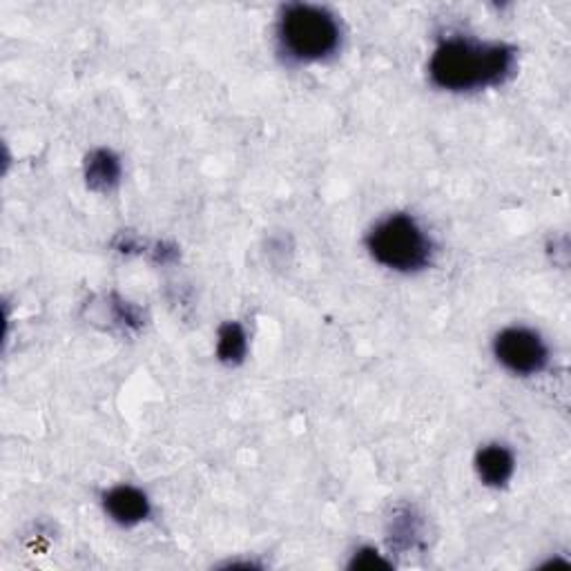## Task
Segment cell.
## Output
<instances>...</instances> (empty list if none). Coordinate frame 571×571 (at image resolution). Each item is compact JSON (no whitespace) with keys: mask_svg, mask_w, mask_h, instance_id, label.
Here are the masks:
<instances>
[{"mask_svg":"<svg viewBox=\"0 0 571 571\" xmlns=\"http://www.w3.org/2000/svg\"><path fill=\"white\" fill-rule=\"evenodd\" d=\"M516 52L503 43H480L466 36L442 41L429 63L433 84L449 92L492 88L514 72Z\"/></svg>","mask_w":571,"mask_h":571,"instance_id":"6da1fadb","label":"cell"},{"mask_svg":"<svg viewBox=\"0 0 571 571\" xmlns=\"http://www.w3.org/2000/svg\"><path fill=\"white\" fill-rule=\"evenodd\" d=\"M371 257L391 271L416 273L431 262V239L411 215H388L366 237Z\"/></svg>","mask_w":571,"mask_h":571,"instance_id":"7a4b0ae2","label":"cell"},{"mask_svg":"<svg viewBox=\"0 0 571 571\" xmlns=\"http://www.w3.org/2000/svg\"><path fill=\"white\" fill-rule=\"evenodd\" d=\"M279 41L297 61H323L338 52L342 34L336 17L317 6H288L279 19Z\"/></svg>","mask_w":571,"mask_h":571,"instance_id":"3957f363","label":"cell"},{"mask_svg":"<svg viewBox=\"0 0 571 571\" xmlns=\"http://www.w3.org/2000/svg\"><path fill=\"white\" fill-rule=\"evenodd\" d=\"M496 360L514 375H536L549 364V349L545 340L525 326H512L494 340Z\"/></svg>","mask_w":571,"mask_h":571,"instance_id":"277c9868","label":"cell"},{"mask_svg":"<svg viewBox=\"0 0 571 571\" xmlns=\"http://www.w3.org/2000/svg\"><path fill=\"white\" fill-rule=\"evenodd\" d=\"M103 507H106L108 516L123 527L143 523L152 512L147 496L141 492V488H136L132 484L112 486L110 492L103 496Z\"/></svg>","mask_w":571,"mask_h":571,"instance_id":"5b68a950","label":"cell"},{"mask_svg":"<svg viewBox=\"0 0 571 571\" xmlns=\"http://www.w3.org/2000/svg\"><path fill=\"white\" fill-rule=\"evenodd\" d=\"M475 471L486 486H505L516 471V458L503 444H488L477 451Z\"/></svg>","mask_w":571,"mask_h":571,"instance_id":"8992f818","label":"cell"},{"mask_svg":"<svg viewBox=\"0 0 571 571\" xmlns=\"http://www.w3.org/2000/svg\"><path fill=\"white\" fill-rule=\"evenodd\" d=\"M86 179L95 190H110L121 179V163L108 150H97L88 156L86 163Z\"/></svg>","mask_w":571,"mask_h":571,"instance_id":"52a82bcc","label":"cell"},{"mask_svg":"<svg viewBox=\"0 0 571 571\" xmlns=\"http://www.w3.org/2000/svg\"><path fill=\"white\" fill-rule=\"evenodd\" d=\"M249 353V336L237 321H226L219 329L217 355L226 364H239Z\"/></svg>","mask_w":571,"mask_h":571,"instance_id":"ba28073f","label":"cell"},{"mask_svg":"<svg viewBox=\"0 0 571 571\" xmlns=\"http://www.w3.org/2000/svg\"><path fill=\"white\" fill-rule=\"evenodd\" d=\"M349 567L351 569H362V571H373V569H388L391 562L377 549L364 547V549L353 553V560H351Z\"/></svg>","mask_w":571,"mask_h":571,"instance_id":"9c48e42d","label":"cell"}]
</instances>
